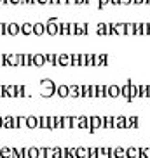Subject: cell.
Returning a JSON list of instances; mask_svg holds the SVG:
<instances>
[{"label":"cell","instance_id":"1f68e13d","mask_svg":"<svg viewBox=\"0 0 150 158\" xmlns=\"http://www.w3.org/2000/svg\"><path fill=\"white\" fill-rule=\"evenodd\" d=\"M115 35H124V23H113Z\"/></svg>","mask_w":150,"mask_h":158},{"label":"cell","instance_id":"cb8c5ba5","mask_svg":"<svg viewBox=\"0 0 150 158\" xmlns=\"http://www.w3.org/2000/svg\"><path fill=\"white\" fill-rule=\"evenodd\" d=\"M136 90H138L136 98H147V85H143V84L136 85Z\"/></svg>","mask_w":150,"mask_h":158},{"label":"cell","instance_id":"f546056e","mask_svg":"<svg viewBox=\"0 0 150 158\" xmlns=\"http://www.w3.org/2000/svg\"><path fill=\"white\" fill-rule=\"evenodd\" d=\"M38 158H51V148H38Z\"/></svg>","mask_w":150,"mask_h":158},{"label":"cell","instance_id":"7402d4cb","mask_svg":"<svg viewBox=\"0 0 150 158\" xmlns=\"http://www.w3.org/2000/svg\"><path fill=\"white\" fill-rule=\"evenodd\" d=\"M75 156L77 158H87V148H82V146L75 148Z\"/></svg>","mask_w":150,"mask_h":158},{"label":"cell","instance_id":"db71d44e","mask_svg":"<svg viewBox=\"0 0 150 158\" xmlns=\"http://www.w3.org/2000/svg\"><path fill=\"white\" fill-rule=\"evenodd\" d=\"M121 4H126V5H129V4H133L131 0H121Z\"/></svg>","mask_w":150,"mask_h":158},{"label":"cell","instance_id":"be15d7a7","mask_svg":"<svg viewBox=\"0 0 150 158\" xmlns=\"http://www.w3.org/2000/svg\"><path fill=\"white\" fill-rule=\"evenodd\" d=\"M145 4H150V0H145Z\"/></svg>","mask_w":150,"mask_h":158},{"label":"cell","instance_id":"5bb4252c","mask_svg":"<svg viewBox=\"0 0 150 158\" xmlns=\"http://www.w3.org/2000/svg\"><path fill=\"white\" fill-rule=\"evenodd\" d=\"M101 127H105V129H113V116H110V115L101 116Z\"/></svg>","mask_w":150,"mask_h":158},{"label":"cell","instance_id":"8d00e7d4","mask_svg":"<svg viewBox=\"0 0 150 158\" xmlns=\"http://www.w3.org/2000/svg\"><path fill=\"white\" fill-rule=\"evenodd\" d=\"M136 94H138V90H136V84H131L129 82V98H136Z\"/></svg>","mask_w":150,"mask_h":158},{"label":"cell","instance_id":"e575fe53","mask_svg":"<svg viewBox=\"0 0 150 158\" xmlns=\"http://www.w3.org/2000/svg\"><path fill=\"white\" fill-rule=\"evenodd\" d=\"M70 64H72V66H80L79 54H70Z\"/></svg>","mask_w":150,"mask_h":158},{"label":"cell","instance_id":"8fae6325","mask_svg":"<svg viewBox=\"0 0 150 158\" xmlns=\"http://www.w3.org/2000/svg\"><path fill=\"white\" fill-rule=\"evenodd\" d=\"M24 127H28V129H37L38 127V118L37 116H26V120H24Z\"/></svg>","mask_w":150,"mask_h":158},{"label":"cell","instance_id":"f907efd6","mask_svg":"<svg viewBox=\"0 0 150 158\" xmlns=\"http://www.w3.org/2000/svg\"><path fill=\"white\" fill-rule=\"evenodd\" d=\"M35 4H49V0H35Z\"/></svg>","mask_w":150,"mask_h":158},{"label":"cell","instance_id":"3957f363","mask_svg":"<svg viewBox=\"0 0 150 158\" xmlns=\"http://www.w3.org/2000/svg\"><path fill=\"white\" fill-rule=\"evenodd\" d=\"M56 66H70V54H56Z\"/></svg>","mask_w":150,"mask_h":158},{"label":"cell","instance_id":"816d5d0a","mask_svg":"<svg viewBox=\"0 0 150 158\" xmlns=\"http://www.w3.org/2000/svg\"><path fill=\"white\" fill-rule=\"evenodd\" d=\"M131 2H133V4H138V5H140V4H145V0H131Z\"/></svg>","mask_w":150,"mask_h":158},{"label":"cell","instance_id":"681fc988","mask_svg":"<svg viewBox=\"0 0 150 158\" xmlns=\"http://www.w3.org/2000/svg\"><path fill=\"white\" fill-rule=\"evenodd\" d=\"M108 4H112V5H121V0H108Z\"/></svg>","mask_w":150,"mask_h":158},{"label":"cell","instance_id":"44dd1931","mask_svg":"<svg viewBox=\"0 0 150 158\" xmlns=\"http://www.w3.org/2000/svg\"><path fill=\"white\" fill-rule=\"evenodd\" d=\"M61 129H72V116H61Z\"/></svg>","mask_w":150,"mask_h":158},{"label":"cell","instance_id":"2e32d148","mask_svg":"<svg viewBox=\"0 0 150 158\" xmlns=\"http://www.w3.org/2000/svg\"><path fill=\"white\" fill-rule=\"evenodd\" d=\"M4 92L7 98H16V85H4Z\"/></svg>","mask_w":150,"mask_h":158},{"label":"cell","instance_id":"5b68a950","mask_svg":"<svg viewBox=\"0 0 150 158\" xmlns=\"http://www.w3.org/2000/svg\"><path fill=\"white\" fill-rule=\"evenodd\" d=\"M138 127V116H126L124 129H136Z\"/></svg>","mask_w":150,"mask_h":158},{"label":"cell","instance_id":"ba28073f","mask_svg":"<svg viewBox=\"0 0 150 158\" xmlns=\"http://www.w3.org/2000/svg\"><path fill=\"white\" fill-rule=\"evenodd\" d=\"M32 33H33V35H37V37L44 35V33H46V24H44V23H33Z\"/></svg>","mask_w":150,"mask_h":158},{"label":"cell","instance_id":"ac0fdd59","mask_svg":"<svg viewBox=\"0 0 150 158\" xmlns=\"http://www.w3.org/2000/svg\"><path fill=\"white\" fill-rule=\"evenodd\" d=\"M32 28H33L32 23H23L19 26V31L23 33V35H32Z\"/></svg>","mask_w":150,"mask_h":158},{"label":"cell","instance_id":"f1b7e54d","mask_svg":"<svg viewBox=\"0 0 150 158\" xmlns=\"http://www.w3.org/2000/svg\"><path fill=\"white\" fill-rule=\"evenodd\" d=\"M26 158H38V148H26Z\"/></svg>","mask_w":150,"mask_h":158},{"label":"cell","instance_id":"7dc6e473","mask_svg":"<svg viewBox=\"0 0 150 158\" xmlns=\"http://www.w3.org/2000/svg\"><path fill=\"white\" fill-rule=\"evenodd\" d=\"M77 5H84V4H89V0H75Z\"/></svg>","mask_w":150,"mask_h":158},{"label":"cell","instance_id":"680465c9","mask_svg":"<svg viewBox=\"0 0 150 158\" xmlns=\"http://www.w3.org/2000/svg\"><path fill=\"white\" fill-rule=\"evenodd\" d=\"M0 129H4V123H2V116H0Z\"/></svg>","mask_w":150,"mask_h":158},{"label":"cell","instance_id":"83f0119b","mask_svg":"<svg viewBox=\"0 0 150 158\" xmlns=\"http://www.w3.org/2000/svg\"><path fill=\"white\" fill-rule=\"evenodd\" d=\"M21 66H32V54H21Z\"/></svg>","mask_w":150,"mask_h":158},{"label":"cell","instance_id":"11a10c76","mask_svg":"<svg viewBox=\"0 0 150 158\" xmlns=\"http://www.w3.org/2000/svg\"><path fill=\"white\" fill-rule=\"evenodd\" d=\"M147 98H150V85H147Z\"/></svg>","mask_w":150,"mask_h":158},{"label":"cell","instance_id":"4fadbf2b","mask_svg":"<svg viewBox=\"0 0 150 158\" xmlns=\"http://www.w3.org/2000/svg\"><path fill=\"white\" fill-rule=\"evenodd\" d=\"M56 94L60 98H68V85H65V84L56 85Z\"/></svg>","mask_w":150,"mask_h":158},{"label":"cell","instance_id":"d590c367","mask_svg":"<svg viewBox=\"0 0 150 158\" xmlns=\"http://www.w3.org/2000/svg\"><path fill=\"white\" fill-rule=\"evenodd\" d=\"M87 158H98V148H87Z\"/></svg>","mask_w":150,"mask_h":158},{"label":"cell","instance_id":"603a6c76","mask_svg":"<svg viewBox=\"0 0 150 158\" xmlns=\"http://www.w3.org/2000/svg\"><path fill=\"white\" fill-rule=\"evenodd\" d=\"M0 158H12V153H11L9 146H2L0 148Z\"/></svg>","mask_w":150,"mask_h":158},{"label":"cell","instance_id":"7a4b0ae2","mask_svg":"<svg viewBox=\"0 0 150 158\" xmlns=\"http://www.w3.org/2000/svg\"><path fill=\"white\" fill-rule=\"evenodd\" d=\"M99 127H101V116H98V115L89 116V132H94Z\"/></svg>","mask_w":150,"mask_h":158},{"label":"cell","instance_id":"d4e9b609","mask_svg":"<svg viewBox=\"0 0 150 158\" xmlns=\"http://www.w3.org/2000/svg\"><path fill=\"white\" fill-rule=\"evenodd\" d=\"M58 35H68V23H60L58 24Z\"/></svg>","mask_w":150,"mask_h":158},{"label":"cell","instance_id":"52a82bcc","mask_svg":"<svg viewBox=\"0 0 150 158\" xmlns=\"http://www.w3.org/2000/svg\"><path fill=\"white\" fill-rule=\"evenodd\" d=\"M46 64V59H44V54H32V66H44Z\"/></svg>","mask_w":150,"mask_h":158},{"label":"cell","instance_id":"4dcf8cb0","mask_svg":"<svg viewBox=\"0 0 150 158\" xmlns=\"http://www.w3.org/2000/svg\"><path fill=\"white\" fill-rule=\"evenodd\" d=\"M2 123L5 129H12V116H2Z\"/></svg>","mask_w":150,"mask_h":158},{"label":"cell","instance_id":"9f6ffc18","mask_svg":"<svg viewBox=\"0 0 150 158\" xmlns=\"http://www.w3.org/2000/svg\"><path fill=\"white\" fill-rule=\"evenodd\" d=\"M49 4H54V5H58V0H49Z\"/></svg>","mask_w":150,"mask_h":158},{"label":"cell","instance_id":"f5cc1de1","mask_svg":"<svg viewBox=\"0 0 150 158\" xmlns=\"http://www.w3.org/2000/svg\"><path fill=\"white\" fill-rule=\"evenodd\" d=\"M9 4H21V0H7Z\"/></svg>","mask_w":150,"mask_h":158},{"label":"cell","instance_id":"4316f807","mask_svg":"<svg viewBox=\"0 0 150 158\" xmlns=\"http://www.w3.org/2000/svg\"><path fill=\"white\" fill-rule=\"evenodd\" d=\"M124 35H135V23H124Z\"/></svg>","mask_w":150,"mask_h":158},{"label":"cell","instance_id":"b9f144b4","mask_svg":"<svg viewBox=\"0 0 150 158\" xmlns=\"http://www.w3.org/2000/svg\"><path fill=\"white\" fill-rule=\"evenodd\" d=\"M12 129H19V120H18V116H12Z\"/></svg>","mask_w":150,"mask_h":158},{"label":"cell","instance_id":"7c38bea8","mask_svg":"<svg viewBox=\"0 0 150 158\" xmlns=\"http://www.w3.org/2000/svg\"><path fill=\"white\" fill-rule=\"evenodd\" d=\"M68 98H80V85H68Z\"/></svg>","mask_w":150,"mask_h":158},{"label":"cell","instance_id":"74e56055","mask_svg":"<svg viewBox=\"0 0 150 158\" xmlns=\"http://www.w3.org/2000/svg\"><path fill=\"white\" fill-rule=\"evenodd\" d=\"M38 118V127L40 129H47V116H37Z\"/></svg>","mask_w":150,"mask_h":158},{"label":"cell","instance_id":"6f0895ef","mask_svg":"<svg viewBox=\"0 0 150 158\" xmlns=\"http://www.w3.org/2000/svg\"><path fill=\"white\" fill-rule=\"evenodd\" d=\"M26 4H30V5H32V4H35V0H26Z\"/></svg>","mask_w":150,"mask_h":158},{"label":"cell","instance_id":"8992f818","mask_svg":"<svg viewBox=\"0 0 150 158\" xmlns=\"http://www.w3.org/2000/svg\"><path fill=\"white\" fill-rule=\"evenodd\" d=\"M107 92H108V98H119L121 96V85H117V84L108 85Z\"/></svg>","mask_w":150,"mask_h":158},{"label":"cell","instance_id":"30bf717a","mask_svg":"<svg viewBox=\"0 0 150 158\" xmlns=\"http://www.w3.org/2000/svg\"><path fill=\"white\" fill-rule=\"evenodd\" d=\"M75 127H79V129H89V116H77Z\"/></svg>","mask_w":150,"mask_h":158},{"label":"cell","instance_id":"6da1fadb","mask_svg":"<svg viewBox=\"0 0 150 158\" xmlns=\"http://www.w3.org/2000/svg\"><path fill=\"white\" fill-rule=\"evenodd\" d=\"M46 24V31H47V35H58V24H60V21H58V18H49L47 19V23H44Z\"/></svg>","mask_w":150,"mask_h":158},{"label":"cell","instance_id":"9a60e30c","mask_svg":"<svg viewBox=\"0 0 150 158\" xmlns=\"http://www.w3.org/2000/svg\"><path fill=\"white\" fill-rule=\"evenodd\" d=\"M112 156L113 158H126V149L122 148V146L112 148Z\"/></svg>","mask_w":150,"mask_h":158},{"label":"cell","instance_id":"ee69618b","mask_svg":"<svg viewBox=\"0 0 150 158\" xmlns=\"http://www.w3.org/2000/svg\"><path fill=\"white\" fill-rule=\"evenodd\" d=\"M68 158H77L75 156V148H68Z\"/></svg>","mask_w":150,"mask_h":158},{"label":"cell","instance_id":"836d02e7","mask_svg":"<svg viewBox=\"0 0 150 158\" xmlns=\"http://www.w3.org/2000/svg\"><path fill=\"white\" fill-rule=\"evenodd\" d=\"M40 85H42L44 89H49V87H56V84H54L52 80H49V78H44V80H40Z\"/></svg>","mask_w":150,"mask_h":158},{"label":"cell","instance_id":"91938a15","mask_svg":"<svg viewBox=\"0 0 150 158\" xmlns=\"http://www.w3.org/2000/svg\"><path fill=\"white\" fill-rule=\"evenodd\" d=\"M66 4H75V0H66Z\"/></svg>","mask_w":150,"mask_h":158},{"label":"cell","instance_id":"94428289","mask_svg":"<svg viewBox=\"0 0 150 158\" xmlns=\"http://www.w3.org/2000/svg\"><path fill=\"white\" fill-rule=\"evenodd\" d=\"M0 4H7V0H0Z\"/></svg>","mask_w":150,"mask_h":158},{"label":"cell","instance_id":"484cf974","mask_svg":"<svg viewBox=\"0 0 150 158\" xmlns=\"http://www.w3.org/2000/svg\"><path fill=\"white\" fill-rule=\"evenodd\" d=\"M126 158H138V148L131 146V148L126 149Z\"/></svg>","mask_w":150,"mask_h":158},{"label":"cell","instance_id":"6125c7cd","mask_svg":"<svg viewBox=\"0 0 150 158\" xmlns=\"http://www.w3.org/2000/svg\"><path fill=\"white\" fill-rule=\"evenodd\" d=\"M0 98H2V85H0Z\"/></svg>","mask_w":150,"mask_h":158},{"label":"cell","instance_id":"f35d334b","mask_svg":"<svg viewBox=\"0 0 150 158\" xmlns=\"http://www.w3.org/2000/svg\"><path fill=\"white\" fill-rule=\"evenodd\" d=\"M98 57H99V64H101V66H107L108 64V56H107V54H98Z\"/></svg>","mask_w":150,"mask_h":158},{"label":"cell","instance_id":"7bdbcfd3","mask_svg":"<svg viewBox=\"0 0 150 158\" xmlns=\"http://www.w3.org/2000/svg\"><path fill=\"white\" fill-rule=\"evenodd\" d=\"M61 158H68V148H61Z\"/></svg>","mask_w":150,"mask_h":158},{"label":"cell","instance_id":"c3c4849f","mask_svg":"<svg viewBox=\"0 0 150 158\" xmlns=\"http://www.w3.org/2000/svg\"><path fill=\"white\" fill-rule=\"evenodd\" d=\"M145 35H150V23H145Z\"/></svg>","mask_w":150,"mask_h":158},{"label":"cell","instance_id":"e0dca14e","mask_svg":"<svg viewBox=\"0 0 150 158\" xmlns=\"http://www.w3.org/2000/svg\"><path fill=\"white\" fill-rule=\"evenodd\" d=\"M107 89H108V85H96V94H98V98H108Z\"/></svg>","mask_w":150,"mask_h":158},{"label":"cell","instance_id":"9c48e42d","mask_svg":"<svg viewBox=\"0 0 150 158\" xmlns=\"http://www.w3.org/2000/svg\"><path fill=\"white\" fill-rule=\"evenodd\" d=\"M5 30H7V35H12V37L19 35V24H18V23H9V24H5Z\"/></svg>","mask_w":150,"mask_h":158},{"label":"cell","instance_id":"f6af8a7d","mask_svg":"<svg viewBox=\"0 0 150 158\" xmlns=\"http://www.w3.org/2000/svg\"><path fill=\"white\" fill-rule=\"evenodd\" d=\"M7 30H5V23H0V35H5Z\"/></svg>","mask_w":150,"mask_h":158},{"label":"cell","instance_id":"bcb514c9","mask_svg":"<svg viewBox=\"0 0 150 158\" xmlns=\"http://www.w3.org/2000/svg\"><path fill=\"white\" fill-rule=\"evenodd\" d=\"M107 4H108V0H98V7L99 9H101L103 5H107Z\"/></svg>","mask_w":150,"mask_h":158},{"label":"cell","instance_id":"60d3db41","mask_svg":"<svg viewBox=\"0 0 150 158\" xmlns=\"http://www.w3.org/2000/svg\"><path fill=\"white\" fill-rule=\"evenodd\" d=\"M89 98H98V94H96V85H89Z\"/></svg>","mask_w":150,"mask_h":158},{"label":"cell","instance_id":"277c9868","mask_svg":"<svg viewBox=\"0 0 150 158\" xmlns=\"http://www.w3.org/2000/svg\"><path fill=\"white\" fill-rule=\"evenodd\" d=\"M7 66H21V54H9L7 56Z\"/></svg>","mask_w":150,"mask_h":158},{"label":"cell","instance_id":"d6986e66","mask_svg":"<svg viewBox=\"0 0 150 158\" xmlns=\"http://www.w3.org/2000/svg\"><path fill=\"white\" fill-rule=\"evenodd\" d=\"M124 120H126V116H113V127L115 129H124Z\"/></svg>","mask_w":150,"mask_h":158},{"label":"cell","instance_id":"ab89813d","mask_svg":"<svg viewBox=\"0 0 150 158\" xmlns=\"http://www.w3.org/2000/svg\"><path fill=\"white\" fill-rule=\"evenodd\" d=\"M11 153H12V158H21V149L11 148Z\"/></svg>","mask_w":150,"mask_h":158},{"label":"cell","instance_id":"ffe728a7","mask_svg":"<svg viewBox=\"0 0 150 158\" xmlns=\"http://www.w3.org/2000/svg\"><path fill=\"white\" fill-rule=\"evenodd\" d=\"M96 31H98V35H108V24L107 23H98Z\"/></svg>","mask_w":150,"mask_h":158},{"label":"cell","instance_id":"d6a6232c","mask_svg":"<svg viewBox=\"0 0 150 158\" xmlns=\"http://www.w3.org/2000/svg\"><path fill=\"white\" fill-rule=\"evenodd\" d=\"M44 59H46V63L56 66V54H44Z\"/></svg>","mask_w":150,"mask_h":158}]
</instances>
